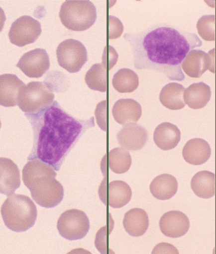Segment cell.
Listing matches in <instances>:
<instances>
[{
  "label": "cell",
  "instance_id": "obj_3",
  "mask_svg": "<svg viewBox=\"0 0 216 254\" xmlns=\"http://www.w3.org/2000/svg\"><path fill=\"white\" fill-rule=\"evenodd\" d=\"M1 214L7 228L15 232H23L35 225L37 209L29 197L14 193L2 204Z\"/></svg>",
  "mask_w": 216,
  "mask_h": 254
},
{
  "label": "cell",
  "instance_id": "obj_13",
  "mask_svg": "<svg viewBox=\"0 0 216 254\" xmlns=\"http://www.w3.org/2000/svg\"><path fill=\"white\" fill-rule=\"evenodd\" d=\"M159 227L166 237L177 238L186 234L189 230L190 221L183 212L173 210L165 213L161 217Z\"/></svg>",
  "mask_w": 216,
  "mask_h": 254
},
{
  "label": "cell",
  "instance_id": "obj_18",
  "mask_svg": "<svg viewBox=\"0 0 216 254\" xmlns=\"http://www.w3.org/2000/svg\"><path fill=\"white\" fill-rule=\"evenodd\" d=\"M181 131L176 125L165 122L157 127L153 138L157 147L166 151L177 147L181 140Z\"/></svg>",
  "mask_w": 216,
  "mask_h": 254
},
{
  "label": "cell",
  "instance_id": "obj_12",
  "mask_svg": "<svg viewBox=\"0 0 216 254\" xmlns=\"http://www.w3.org/2000/svg\"><path fill=\"white\" fill-rule=\"evenodd\" d=\"M148 138L147 130L136 123L125 125L117 135L120 147L131 151L141 149L147 142Z\"/></svg>",
  "mask_w": 216,
  "mask_h": 254
},
{
  "label": "cell",
  "instance_id": "obj_22",
  "mask_svg": "<svg viewBox=\"0 0 216 254\" xmlns=\"http://www.w3.org/2000/svg\"><path fill=\"white\" fill-rule=\"evenodd\" d=\"M185 88L181 84L171 83L163 87L159 100L163 106L172 110H178L185 106L184 95Z\"/></svg>",
  "mask_w": 216,
  "mask_h": 254
},
{
  "label": "cell",
  "instance_id": "obj_4",
  "mask_svg": "<svg viewBox=\"0 0 216 254\" xmlns=\"http://www.w3.org/2000/svg\"><path fill=\"white\" fill-rule=\"evenodd\" d=\"M60 17L62 24L73 31H84L95 24L97 9L89 0H68L61 7Z\"/></svg>",
  "mask_w": 216,
  "mask_h": 254
},
{
  "label": "cell",
  "instance_id": "obj_24",
  "mask_svg": "<svg viewBox=\"0 0 216 254\" xmlns=\"http://www.w3.org/2000/svg\"><path fill=\"white\" fill-rule=\"evenodd\" d=\"M55 171L52 166L40 159L30 160L22 170L23 182L25 186L29 188L30 184L35 179L44 176H50L55 178Z\"/></svg>",
  "mask_w": 216,
  "mask_h": 254
},
{
  "label": "cell",
  "instance_id": "obj_21",
  "mask_svg": "<svg viewBox=\"0 0 216 254\" xmlns=\"http://www.w3.org/2000/svg\"><path fill=\"white\" fill-rule=\"evenodd\" d=\"M150 189L151 194L156 199L168 200L177 193L178 182L173 176L161 174L151 182Z\"/></svg>",
  "mask_w": 216,
  "mask_h": 254
},
{
  "label": "cell",
  "instance_id": "obj_30",
  "mask_svg": "<svg viewBox=\"0 0 216 254\" xmlns=\"http://www.w3.org/2000/svg\"><path fill=\"white\" fill-rule=\"evenodd\" d=\"M108 38L109 40L116 39L122 34L123 26L122 22L118 18L109 15L108 17Z\"/></svg>",
  "mask_w": 216,
  "mask_h": 254
},
{
  "label": "cell",
  "instance_id": "obj_11",
  "mask_svg": "<svg viewBox=\"0 0 216 254\" xmlns=\"http://www.w3.org/2000/svg\"><path fill=\"white\" fill-rule=\"evenodd\" d=\"M17 66L30 78H40L50 68V58L46 50L35 49L24 54L18 62Z\"/></svg>",
  "mask_w": 216,
  "mask_h": 254
},
{
  "label": "cell",
  "instance_id": "obj_2",
  "mask_svg": "<svg viewBox=\"0 0 216 254\" xmlns=\"http://www.w3.org/2000/svg\"><path fill=\"white\" fill-rule=\"evenodd\" d=\"M32 126L33 143L28 160L47 163L60 170L62 164L79 138L94 127V118L78 120L64 111L57 102L37 114H25Z\"/></svg>",
  "mask_w": 216,
  "mask_h": 254
},
{
  "label": "cell",
  "instance_id": "obj_5",
  "mask_svg": "<svg viewBox=\"0 0 216 254\" xmlns=\"http://www.w3.org/2000/svg\"><path fill=\"white\" fill-rule=\"evenodd\" d=\"M54 99L51 84L32 81L20 90L17 105L25 114H37L52 105Z\"/></svg>",
  "mask_w": 216,
  "mask_h": 254
},
{
  "label": "cell",
  "instance_id": "obj_29",
  "mask_svg": "<svg viewBox=\"0 0 216 254\" xmlns=\"http://www.w3.org/2000/svg\"><path fill=\"white\" fill-rule=\"evenodd\" d=\"M198 32L201 37L208 42L216 40V16L215 15H204L197 22Z\"/></svg>",
  "mask_w": 216,
  "mask_h": 254
},
{
  "label": "cell",
  "instance_id": "obj_15",
  "mask_svg": "<svg viewBox=\"0 0 216 254\" xmlns=\"http://www.w3.org/2000/svg\"><path fill=\"white\" fill-rule=\"evenodd\" d=\"M25 86L16 75H1L0 76V104L5 107L17 105L20 90Z\"/></svg>",
  "mask_w": 216,
  "mask_h": 254
},
{
  "label": "cell",
  "instance_id": "obj_27",
  "mask_svg": "<svg viewBox=\"0 0 216 254\" xmlns=\"http://www.w3.org/2000/svg\"><path fill=\"white\" fill-rule=\"evenodd\" d=\"M87 86L94 91L105 92L107 89V66L96 64L87 71L86 75Z\"/></svg>",
  "mask_w": 216,
  "mask_h": 254
},
{
  "label": "cell",
  "instance_id": "obj_23",
  "mask_svg": "<svg viewBox=\"0 0 216 254\" xmlns=\"http://www.w3.org/2000/svg\"><path fill=\"white\" fill-rule=\"evenodd\" d=\"M193 191L202 198L208 199L216 194V176L210 171L199 172L193 177L191 182Z\"/></svg>",
  "mask_w": 216,
  "mask_h": 254
},
{
  "label": "cell",
  "instance_id": "obj_14",
  "mask_svg": "<svg viewBox=\"0 0 216 254\" xmlns=\"http://www.w3.org/2000/svg\"><path fill=\"white\" fill-rule=\"evenodd\" d=\"M20 186L19 168L11 160L0 158V191L7 196L13 194Z\"/></svg>",
  "mask_w": 216,
  "mask_h": 254
},
{
  "label": "cell",
  "instance_id": "obj_10",
  "mask_svg": "<svg viewBox=\"0 0 216 254\" xmlns=\"http://www.w3.org/2000/svg\"><path fill=\"white\" fill-rule=\"evenodd\" d=\"M215 48L206 53L201 50L190 51L182 62V67L187 75L192 78H198L209 70L216 73Z\"/></svg>",
  "mask_w": 216,
  "mask_h": 254
},
{
  "label": "cell",
  "instance_id": "obj_31",
  "mask_svg": "<svg viewBox=\"0 0 216 254\" xmlns=\"http://www.w3.org/2000/svg\"><path fill=\"white\" fill-rule=\"evenodd\" d=\"M96 115L98 124L102 130H107V101H102L97 105Z\"/></svg>",
  "mask_w": 216,
  "mask_h": 254
},
{
  "label": "cell",
  "instance_id": "obj_6",
  "mask_svg": "<svg viewBox=\"0 0 216 254\" xmlns=\"http://www.w3.org/2000/svg\"><path fill=\"white\" fill-rule=\"evenodd\" d=\"M28 189L30 190L33 199L45 208L57 206L63 199V187L52 177L44 176L35 179Z\"/></svg>",
  "mask_w": 216,
  "mask_h": 254
},
{
  "label": "cell",
  "instance_id": "obj_1",
  "mask_svg": "<svg viewBox=\"0 0 216 254\" xmlns=\"http://www.w3.org/2000/svg\"><path fill=\"white\" fill-rule=\"evenodd\" d=\"M132 47L135 68L161 71L170 80L182 81V62L202 42L194 33L168 24H158L137 33H126Z\"/></svg>",
  "mask_w": 216,
  "mask_h": 254
},
{
  "label": "cell",
  "instance_id": "obj_7",
  "mask_svg": "<svg viewBox=\"0 0 216 254\" xmlns=\"http://www.w3.org/2000/svg\"><path fill=\"white\" fill-rule=\"evenodd\" d=\"M90 227L89 219L86 213L76 209L63 213L57 223L60 235L69 241L82 239L88 233Z\"/></svg>",
  "mask_w": 216,
  "mask_h": 254
},
{
  "label": "cell",
  "instance_id": "obj_32",
  "mask_svg": "<svg viewBox=\"0 0 216 254\" xmlns=\"http://www.w3.org/2000/svg\"><path fill=\"white\" fill-rule=\"evenodd\" d=\"M152 254H179L174 246L168 243H160L154 248Z\"/></svg>",
  "mask_w": 216,
  "mask_h": 254
},
{
  "label": "cell",
  "instance_id": "obj_28",
  "mask_svg": "<svg viewBox=\"0 0 216 254\" xmlns=\"http://www.w3.org/2000/svg\"><path fill=\"white\" fill-rule=\"evenodd\" d=\"M132 165L129 151L123 148H115L109 153V167L115 174L125 173Z\"/></svg>",
  "mask_w": 216,
  "mask_h": 254
},
{
  "label": "cell",
  "instance_id": "obj_19",
  "mask_svg": "<svg viewBox=\"0 0 216 254\" xmlns=\"http://www.w3.org/2000/svg\"><path fill=\"white\" fill-rule=\"evenodd\" d=\"M123 225L128 235L133 237H141L147 231L149 218L145 210L133 208L125 213Z\"/></svg>",
  "mask_w": 216,
  "mask_h": 254
},
{
  "label": "cell",
  "instance_id": "obj_9",
  "mask_svg": "<svg viewBox=\"0 0 216 254\" xmlns=\"http://www.w3.org/2000/svg\"><path fill=\"white\" fill-rule=\"evenodd\" d=\"M41 33L40 23L32 17L24 15L12 23L9 38L12 44L23 47L34 43Z\"/></svg>",
  "mask_w": 216,
  "mask_h": 254
},
{
  "label": "cell",
  "instance_id": "obj_26",
  "mask_svg": "<svg viewBox=\"0 0 216 254\" xmlns=\"http://www.w3.org/2000/svg\"><path fill=\"white\" fill-rule=\"evenodd\" d=\"M112 86L120 93L132 92L139 86L138 76L130 69H120L113 76Z\"/></svg>",
  "mask_w": 216,
  "mask_h": 254
},
{
  "label": "cell",
  "instance_id": "obj_20",
  "mask_svg": "<svg viewBox=\"0 0 216 254\" xmlns=\"http://www.w3.org/2000/svg\"><path fill=\"white\" fill-rule=\"evenodd\" d=\"M212 91L209 86L203 82L194 83L185 90L184 98L185 104L192 109H201L210 101Z\"/></svg>",
  "mask_w": 216,
  "mask_h": 254
},
{
  "label": "cell",
  "instance_id": "obj_17",
  "mask_svg": "<svg viewBox=\"0 0 216 254\" xmlns=\"http://www.w3.org/2000/svg\"><path fill=\"white\" fill-rule=\"evenodd\" d=\"M212 150L207 141L195 138L188 141L182 151V155L188 163L201 165L209 160Z\"/></svg>",
  "mask_w": 216,
  "mask_h": 254
},
{
  "label": "cell",
  "instance_id": "obj_16",
  "mask_svg": "<svg viewBox=\"0 0 216 254\" xmlns=\"http://www.w3.org/2000/svg\"><path fill=\"white\" fill-rule=\"evenodd\" d=\"M112 115L115 122L125 126L135 123L140 120L142 110L140 104L131 99H120L112 108Z\"/></svg>",
  "mask_w": 216,
  "mask_h": 254
},
{
  "label": "cell",
  "instance_id": "obj_33",
  "mask_svg": "<svg viewBox=\"0 0 216 254\" xmlns=\"http://www.w3.org/2000/svg\"></svg>",
  "mask_w": 216,
  "mask_h": 254
},
{
  "label": "cell",
  "instance_id": "obj_8",
  "mask_svg": "<svg viewBox=\"0 0 216 254\" xmlns=\"http://www.w3.org/2000/svg\"><path fill=\"white\" fill-rule=\"evenodd\" d=\"M56 56L59 65L70 73L78 72L88 60L86 47L76 40L63 41L58 46Z\"/></svg>",
  "mask_w": 216,
  "mask_h": 254
},
{
  "label": "cell",
  "instance_id": "obj_25",
  "mask_svg": "<svg viewBox=\"0 0 216 254\" xmlns=\"http://www.w3.org/2000/svg\"><path fill=\"white\" fill-rule=\"evenodd\" d=\"M130 187L125 182L115 181L110 182L108 187V201L109 206L120 208L127 204L132 197Z\"/></svg>",
  "mask_w": 216,
  "mask_h": 254
}]
</instances>
